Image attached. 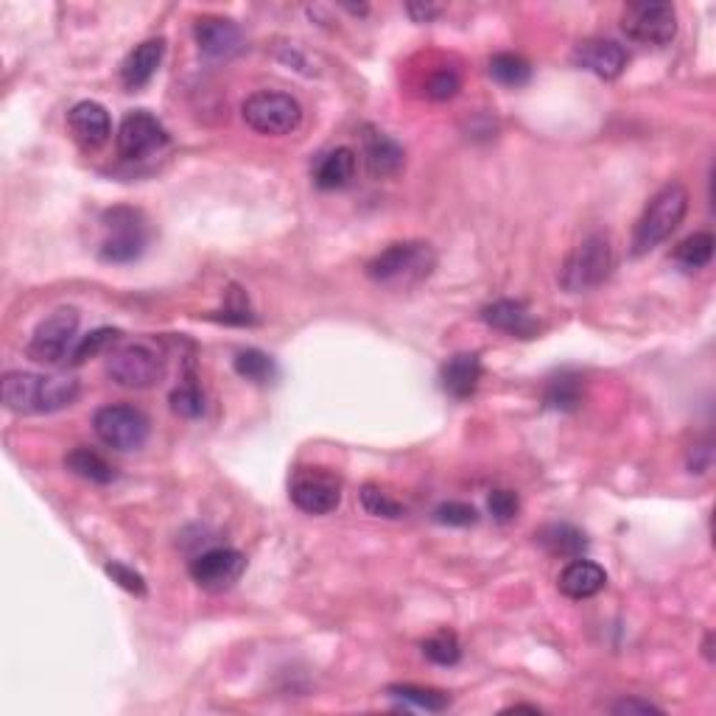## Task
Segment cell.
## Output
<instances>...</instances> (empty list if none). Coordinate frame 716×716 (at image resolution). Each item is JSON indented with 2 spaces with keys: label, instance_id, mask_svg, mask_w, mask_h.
I'll return each mask as SVG.
<instances>
[{
  "label": "cell",
  "instance_id": "cell-1",
  "mask_svg": "<svg viewBox=\"0 0 716 716\" xmlns=\"http://www.w3.org/2000/svg\"><path fill=\"white\" fill-rule=\"evenodd\" d=\"M3 406L14 414H51L73 406L79 398V380L70 375H37L12 369L0 384Z\"/></svg>",
  "mask_w": 716,
  "mask_h": 716
},
{
  "label": "cell",
  "instance_id": "cell-2",
  "mask_svg": "<svg viewBox=\"0 0 716 716\" xmlns=\"http://www.w3.org/2000/svg\"><path fill=\"white\" fill-rule=\"evenodd\" d=\"M689 210V190L680 183H669L649 199L633 233V255H647L683 224Z\"/></svg>",
  "mask_w": 716,
  "mask_h": 716
},
{
  "label": "cell",
  "instance_id": "cell-3",
  "mask_svg": "<svg viewBox=\"0 0 716 716\" xmlns=\"http://www.w3.org/2000/svg\"><path fill=\"white\" fill-rule=\"evenodd\" d=\"M437 269V253L425 242L389 244L367 263V278L378 285H414Z\"/></svg>",
  "mask_w": 716,
  "mask_h": 716
},
{
  "label": "cell",
  "instance_id": "cell-4",
  "mask_svg": "<svg viewBox=\"0 0 716 716\" xmlns=\"http://www.w3.org/2000/svg\"><path fill=\"white\" fill-rule=\"evenodd\" d=\"M613 272V247L608 235H588L583 244L574 247V253L565 258L560 269V285L568 294L594 292Z\"/></svg>",
  "mask_w": 716,
  "mask_h": 716
},
{
  "label": "cell",
  "instance_id": "cell-5",
  "mask_svg": "<svg viewBox=\"0 0 716 716\" xmlns=\"http://www.w3.org/2000/svg\"><path fill=\"white\" fill-rule=\"evenodd\" d=\"M107 375L124 389H149L165 375V359L152 342H129L107 359Z\"/></svg>",
  "mask_w": 716,
  "mask_h": 716
},
{
  "label": "cell",
  "instance_id": "cell-6",
  "mask_svg": "<svg viewBox=\"0 0 716 716\" xmlns=\"http://www.w3.org/2000/svg\"><path fill=\"white\" fill-rule=\"evenodd\" d=\"M242 115L249 129L258 134H292L303 124V107L297 98L278 90H260L242 104Z\"/></svg>",
  "mask_w": 716,
  "mask_h": 716
},
{
  "label": "cell",
  "instance_id": "cell-7",
  "mask_svg": "<svg viewBox=\"0 0 716 716\" xmlns=\"http://www.w3.org/2000/svg\"><path fill=\"white\" fill-rule=\"evenodd\" d=\"M104 230H107V235H104L102 247H98V258L107 260V263H132L146 249V222H143L138 210H107L104 213Z\"/></svg>",
  "mask_w": 716,
  "mask_h": 716
},
{
  "label": "cell",
  "instance_id": "cell-8",
  "mask_svg": "<svg viewBox=\"0 0 716 716\" xmlns=\"http://www.w3.org/2000/svg\"><path fill=\"white\" fill-rule=\"evenodd\" d=\"M93 429L95 437L102 439L107 448L113 450H138L146 445L149 432H152V423L140 409L127 403H109L102 406L98 412L93 414Z\"/></svg>",
  "mask_w": 716,
  "mask_h": 716
},
{
  "label": "cell",
  "instance_id": "cell-9",
  "mask_svg": "<svg viewBox=\"0 0 716 716\" xmlns=\"http://www.w3.org/2000/svg\"><path fill=\"white\" fill-rule=\"evenodd\" d=\"M79 312L77 308H57L48 319L37 325L32 342H28V359L37 364H62L70 362V353L79 342Z\"/></svg>",
  "mask_w": 716,
  "mask_h": 716
},
{
  "label": "cell",
  "instance_id": "cell-10",
  "mask_svg": "<svg viewBox=\"0 0 716 716\" xmlns=\"http://www.w3.org/2000/svg\"><path fill=\"white\" fill-rule=\"evenodd\" d=\"M622 32L641 45H669L678 37V9L672 3H630L622 12Z\"/></svg>",
  "mask_w": 716,
  "mask_h": 716
},
{
  "label": "cell",
  "instance_id": "cell-11",
  "mask_svg": "<svg viewBox=\"0 0 716 716\" xmlns=\"http://www.w3.org/2000/svg\"><path fill=\"white\" fill-rule=\"evenodd\" d=\"M115 146L127 163H140V160L154 157L168 146V129L146 109H134V113L124 115Z\"/></svg>",
  "mask_w": 716,
  "mask_h": 716
},
{
  "label": "cell",
  "instance_id": "cell-12",
  "mask_svg": "<svg viewBox=\"0 0 716 716\" xmlns=\"http://www.w3.org/2000/svg\"><path fill=\"white\" fill-rule=\"evenodd\" d=\"M294 507L305 515H328L342 504V482L325 468H300L289 488Z\"/></svg>",
  "mask_w": 716,
  "mask_h": 716
},
{
  "label": "cell",
  "instance_id": "cell-13",
  "mask_svg": "<svg viewBox=\"0 0 716 716\" xmlns=\"http://www.w3.org/2000/svg\"><path fill=\"white\" fill-rule=\"evenodd\" d=\"M188 571L190 579L202 590L224 594V590H230L242 579V574L247 571V557L238 549L219 545V549H208V552L197 554V557L190 560Z\"/></svg>",
  "mask_w": 716,
  "mask_h": 716
},
{
  "label": "cell",
  "instance_id": "cell-14",
  "mask_svg": "<svg viewBox=\"0 0 716 716\" xmlns=\"http://www.w3.org/2000/svg\"><path fill=\"white\" fill-rule=\"evenodd\" d=\"M574 64L583 70H590L599 79H619L627 68V51L615 39L594 37L583 39L571 54Z\"/></svg>",
  "mask_w": 716,
  "mask_h": 716
},
{
  "label": "cell",
  "instance_id": "cell-15",
  "mask_svg": "<svg viewBox=\"0 0 716 716\" xmlns=\"http://www.w3.org/2000/svg\"><path fill=\"white\" fill-rule=\"evenodd\" d=\"M68 129L70 138L77 140L84 152H95L113 134V121H109V113L98 102H79L70 107Z\"/></svg>",
  "mask_w": 716,
  "mask_h": 716
},
{
  "label": "cell",
  "instance_id": "cell-16",
  "mask_svg": "<svg viewBox=\"0 0 716 716\" xmlns=\"http://www.w3.org/2000/svg\"><path fill=\"white\" fill-rule=\"evenodd\" d=\"M199 51L213 59H227L244 48V32L227 17H199L193 23Z\"/></svg>",
  "mask_w": 716,
  "mask_h": 716
},
{
  "label": "cell",
  "instance_id": "cell-17",
  "mask_svg": "<svg viewBox=\"0 0 716 716\" xmlns=\"http://www.w3.org/2000/svg\"><path fill=\"white\" fill-rule=\"evenodd\" d=\"M482 319L484 325L513 339H535L540 333V322L518 300H495V303L484 305Z\"/></svg>",
  "mask_w": 716,
  "mask_h": 716
},
{
  "label": "cell",
  "instance_id": "cell-18",
  "mask_svg": "<svg viewBox=\"0 0 716 716\" xmlns=\"http://www.w3.org/2000/svg\"><path fill=\"white\" fill-rule=\"evenodd\" d=\"M165 57V39L152 37L146 43L134 45L132 51L127 54L121 64V82L127 90H140L146 87L154 79V73L160 70Z\"/></svg>",
  "mask_w": 716,
  "mask_h": 716
},
{
  "label": "cell",
  "instance_id": "cell-19",
  "mask_svg": "<svg viewBox=\"0 0 716 716\" xmlns=\"http://www.w3.org/2000/svg\"><path fill=\"white\" fill-rule=\"evenodd\" d=\"M439 380H443L445 395L454 400H468L470 395H476L479 380H482V359L479 353L450 355L439 369Z\"/></svg>",
  "mask_w": 716,
  "mask_h": 716
},
{
  "label": "cell",
  "instance_id": "cell-20",
  "mask_svg": "<svg viewBox=\"0 0 716 716\" xmlns=\"http://www.w3.org/2000/svg\"><path fill=\"white\" fill-rule=\"evenodd\" d=\"M560 594L574 599V602H583V599H590L599 590H605L608 585V574H605L602 565L590 563V560H571L563 571H560Z\"/></svg>",
  "mask_w": 716,
  "mask_h": 716
},
{
  "label": "cell",
  "instance_id": "cell-21",
  "mask_svg": "<svg viewBox=\"0 0 716 716\" xmlns=\"http://www.w3.org/2000/svg\"><path fill=\"white\" fill-rule=\"evenodd\" d=\"M355 177V152L348 146L328 149L314 163V185L322 190H342Z\"/></svg>",
  "mask_w": 716,
  "mask_h": 716
},
{
  "label": "cell",
  "instance_id": "cell-22",
  "mask_svg": "<svg viewBox=\"0 0 716 716\" xmlns=\"http://www.w3.org/2000/svg\"><path fill=\"white\" fill-rule=\"evenodd\" d=\"M535 540L543 545L545 554H552V557H563V560L583 557V552L588 549V540H585V535L579 532L577 527H571V524H545L543 529L535 532Z\"/></svg>",
  "mask_w": 716,
  "mask_h": 716
},
{
  "label": "cell",
  "instance_id": "cell-23",
  "mask_svg": "<svg viewBox=\"0 0 716 716\" xmlns=\"http://www.w3.org/2000/svg\"><path fill=\"white\" fill-rule=\"evenodd\" d=\"M364 157L373 177H395L403 168V149L380 132H369L364 138Z\"/></svg>",
  "mask_w": 716,
  "mask_h": 716
},
{
  "label": "cell",
  "instance_id": "cell-24",
  "mask_svg": "<svg viewBox=\"0 0 716 716\" xmlns=\"http://www.w3.org/2000/svg\"><path fill=\"white\" fill-rule=\"evenodd\" d=\"M64 468L70 470L73 476L84 479V482L93 484H109L115 482V468L102 457V454H95L93 448H73L64 457Z\"/></svg>",
  "mask_w": 716,
  "mask_h": 716
},
{
  "label": "cell",
  "instance_id": "cell-25",
  "mask_svg": "<svg viewBox=\"0 0 716 716\" xmlns=\"http://www.w3.org/2000/svg\"><path fill=\"white\" fill-rule=\"evenodd\" d=\"M543 400L549 409L574 412V409H579V403H583V378L574 373H560L557 378L545 384Z\"/></svg>",
  "mask_w": 716,
  "mask_h": 716
},
{
  "label": "cell",
  "instance_id": "cell-26",
  "mask_svg": "<svg viewBox=\"0 0 716 716\" xmlns=\"http://www.w3.org/2000/svg\"><path fill=\"white\" fill-rule=\"evenodd\" d=\"M387 694H389V697L400 700V703L414 705V708L432 711V714H439V711L450 708V697L439 689H423V685L398 683V685H389Z\"/></svg>",
  "mask_w": 716,
  "mask_h": 716
},
{
  "label": "cell",
  "instance_id": "cell-27",
  "mask_svg": "<svg viewBox=\"0 0 716 716\" xmlns=\"http://www.w3.org/2000/svg\"><path fill=\"white\" fill-rule=\"evenodd\" d=\"M233 367L244 380H253V384H260V387H263V384H272V380L278 378V364H274L272 355L255 348L242 350V353L235 355Z\"/></svg>",
  "mask_w": 716,
  "mask_h": 716
},
{
  "label": "cell",
  "instance_id": "cell-28",
  "mask_svg": "<svg viewBox=\"0 0 716 716\" xmlns=\"http://www.w3.org/2000/svg\"><path fill=\"white\" fill-rule=\"evenodd\" d=\"M714 235L711 233H694L689 235L685 242H680V247L674 249V260L685 272H697V269L708 267L711 258H714Z\"/></svg>",
  "mask_w": 716,
  "mask_h": 716
},
{
  "label": "cell",
  "instance_id": "cell-29",
  "mask_svg": "<svg viewBox=\"0 0 716 716\" xmlns=\"http://www.w3.org/2000/svg\"><path fill=\"white\" fill-rule=\"evenodd\" d=\"M490 77L504 87H524L532 79V64L518 54H495L490 59Z\"/></svg>",
  "mask_w": 716,
  "mask_h": 716
},
{
  "label": "cell",
  "instance_id": "cell-30",
  "mask_svg": "<svg viewBox=\"0 0 716 716\" xmlns=\"http://www.w3.org/2000/svg\"><path fill=\"white\" fill-rule=\"evenodd\" d=\"M423 655L437 666H457L459 658H462V644H459V638L454 633L439 630L432 638L423 641Z\"/></svg>",
  "mask_w": 716,
  "mask_h": 716
},
{
  "label": "cell",
  "instance_id": "cell-31",
  "mask_svg": "<svg viewBox=\"0 0 716 716\" xmlns=\"http://www.w3.org/2000/svg\"><path fill=\"white\" fill-rule=\"evenodd\" d=\"M118 337H121V330H115V328L90 330L87 337L79 339L77 348H73V353H70V364H73V367H79V364H84L87 359H95V355L104 353L109 344L118 342Z\"/></svg>",
  "mask_w": 716,
  "mask_h": 716
},
{
  "label": "cell",
  "instance_id": "cell-32",
  "mask_svg": "<svg viewBox=\"0 0 716 716\" xmlns=\"http://www.w3.org/2000/svg\"><path fill=\"white\" fill-rule=\"evenodd\" d=\"M362 507L364 513L373 515V518H389L398 520L406 515V507L400 501H395L392 495L384 493L378 484H364L362 488Z\"/></svg>",
  "mask_w": 716,
  "mask_h": 716
},
{
  "label": "cell",
  "instance_id": "cell-33",
  "mask_svg": "<svg viewBox=\"0 0 716 716\" xmlns=\"http://www.w3.org/2000/svg\"><path fill=\"white\" fill-rule=\"evenodd\" d=\"M172 409L179 414V418H199V414L204 412V398L202 392H199L197 380L188 378L183 384V387H177L172 392Z\"/></svg>",
  "mask_w": 716,
  "mask_h": 716
},
{
  "label": "cell",
  "instance_id": "cell-34",
  "mask_svg": "<svg viewBox=\"0 0 716 716\" xmlns=\"http://www.w3.org/2000/svg\"><path fill=\"white\" fill-rule=\"evenodd\" d=\"M434 520L443 524V527H473L476 520H479V513L476 507L465 504V501H445L434 509Z\"/></svg>",
  "mask_w": 716,
  "mask_h": 716
},
{
  "label": "cell",
  "instance_id": "cell-35",
  "mask_svg": "<svg viewBox=\"0 0 716 716\" xmlns=\"http://www.w3.org/2000/svg\"><path fill=\"white\" fill-rule=\"evenodd\" d=\"M462 87V79H459L457 70H437L429 82H425V95L432 102H448Z\"/></svg>",
  "mask_w": 716,
  "mask_h": 716
},
{
  "label": "cell",
  "instance_id": "cell-36",
  "mask_svg": "<svg viewBox=\"0 0 716 716\" xmlns=\"http://www.w3.org/2000/svg\"><path fill=\"white\" fill-rule=\"evenodd\" d=\"M488 509H490V515L498 520V524H509V520L518 515L520 501L513 490H493L488 498Z\"/></svg>",
  "mask_w": 716,
  "mask_h": 716
},
{
  "label": "cell",
  "instance_id": "cell-37",
  "mask_svg": "<svg viewBox=\"0 0 716 716\" xmlns=\"http://www.w3.org/2000/svg\"><path fill=\"white\" fill-rule=\"evenodd\" d=\"M104 571H107V577L113 579L115 585H121V588L129 590V594H134V596L146 594V579L140 577L134 568H129V565L107 563L104 565Z\"/></svg>",
  "mask_w": 716,
  "mask_h": 716
},
{
  "label": "cell",
  "instance_id": "cell-38",
  "mask_svg": "<svg viewBox=\"0 0 716 716\" xmlns=\"http://www.w3.org/2000/svg\"><path fill=\"white\" fill-rule=\"evenodd\" d=\"M613 714H641V716H649V714H664V708H658V705H653L649 700H638V697H630V700H622V703H615Z\"/></svg>",
  "mask_w": 716,
  "mask_h": 716
},
{
  "label": "cell",
  "instance_id": "cell-39",
  "mask_svg": "<svg viewBox=\"0 0 716 716\" xmlns=\"http://www.w3.org/2000/svg\"><path fill=\"white\" fill-rule=\"evenodd\" d=\"M711 457H714V450H711V443L705 445H694L689 454V468L691 473H705L711 468Z\"/></svg>",
  "mask_w": 716,
  "mask_h": 716
},
{
  "label": "cell",
  "instance_id": "cell-40",
  "mask_svg": "<svg viewBox=\"0 0 716 716\" xmlns=\"http://www.w3.org/2000/svg\"><path fill=\"white\" fill-rule=\"evenodd\" d=\"M406 12H409V17H412L414 23H432V20H437L439 14H443V7H437V3H409Z\"/></svg>",
  "mask_w": 716,
  "mask_h": 716
},
{
  "label": "cell",
  "instance_id": "cell-41",
  "mask_svg": "<svg viewBox=\"0 0 716 716\" xmlns=\"http://www.w3.org/2000/svg\"><path fill=\"white\" fill-rule=\"evenodd\" d=\"M507 711H532V714H540L538 705H513V708H507Z\"/></svg>",
  "mask_w": 716,
  "mask_h": 716
},
{
  "label": "cell",
  "instance_id": "cell-42",
  "mask_svg": "<svg viewBox=\"0 0 716 716\" xmlns=\"http://www.w3.org/2000/svg\"><path fill=\"white\" fill-rule=\"evenodd\" d=\"M705 655H708V660H711V635L705 638Z\"/></svg>",
  "mask_w": 716,
  "mask_h": 716
}]
</instances>
